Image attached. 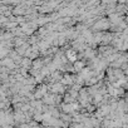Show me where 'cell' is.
I'll list each match as a JSON object with an SVG mask.
<instances>
[{"label": "cell", "instance_id": "cell-1", "mask_svg": "<svg viewBox=\"0 0 128 128\" xmlns=\"http://www.w3.org/2000/svg\"><path fill=\"white\" fill-rule=\"evenodd\" d=\"M50 88H52V90H53L54 93H63V92H64V87H63V84H60V83H54V84L50 86Z\"/></svg>", "mask_w": 128, "mask_h": 128}, {"label": "cell", "instance_id": "cell-2", "mask_svg": "<svg viewBox=\"0 0 128 128\" xmlns=\"http://www.w3.org/2000/svg\"><path fill=\"white\" fill-rule=\"evenodd\" d=\"M83 67H84V63L80 62V60H77V62H74V64H73V69H74V70H82Z\"/></svg>", "mask_w": 128, "mask_h": 128}, {"label": "cell", "instance_id": "cell-3", "mask_svg": "<svg viewBox=\"0 0 128 128\" xmlns=\"http://www.w3.org/2000/svg\"><path fill=\"white\" fill-rule=\"evenodd\" d=\"M32 66H33V69H36V70H39V69L42 68V66H43V62H42L40 59H38V60H34V62L32 63Z\"/></svg>", "mask_w": 128, "mask_h": 128}, {"label": "cell", "instance_id": "cell-4", "mask_svg": "<svg viewBox=\"0 0 128 128\" xmlns=\"http://www.w3.org/2000/svg\"><path fill=\"white\" fill-rule=\"evenodd\" d=\"M22 66L24 67V69L25 68H28V67H30L32 66V60H30V58H24V59H22Z\"/></svg>", "mask_w": 128, "mask_h": 128}, {"label": "cell", "instance_id": "cell-5", "mask_svg": "<svg viewBox=\"0 0 128 128\" xmlns=\"http://www.w3.org/2000/svg\"><path fill=\"white\" fill-rule=\"evenodd\" d=\"M62 109H63V112H64V113H72L70 103H69V104H66V103H64V104L62 106Z\"/></svg>", "mask_w": 128, "mask_h": 128}, {"label": "cell", "instance_id": "cell-6", "mask_svg": "<svg viewBox=\"0 0 128 128\" xmlns=\"http://www.w3.org/2000/svg\"><path fill=\"white\" fill-rule=\"evenodd\" d=\"M19 128H30V126L29 124H20Z\"/></svg>", "mask_w": 128, "mask_h": 128}]
</instances>
